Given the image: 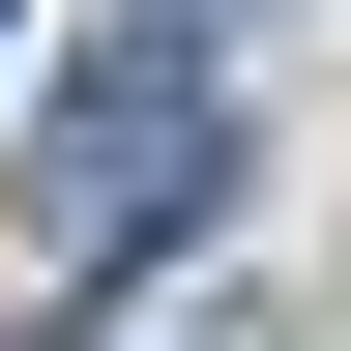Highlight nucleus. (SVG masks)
I'll use <instances>...</instances> for the list:
<instances>
[{
  "label": "nucleus",
  "mask_w": 351,
  "mask_h": 351,
  "mask_svg": "<svg viewBox=\"0 0 351 351\" xmlns=\"http://www.w3.org/2000/svg\"><path fill=\"white\" fill-rule=\"evenodd\" d=\"M0 29H29V0H0Z\"/></svg>",
  "instance_id": "2"
},
{
  "label": "nucleus",
  "mask_w": 351,
  "mask_h": 351,
  "mask_svg": "<svg viewBox=\"0 0 351 351\" xmlns=\"http://www.w3.org/2000/svg\"><path fill=\"white\" fill-rule=\"evenodd\" d=\"M234 205V59H205V0H147V29H88L59 117H29V293H117V263H176Z\"/></svg>",
  "instance_id": "1"
}]
</instances>
